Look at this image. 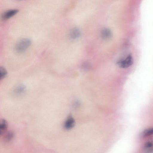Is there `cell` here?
<instances>
[{
	"label": "cell",
	"instance_id": "6",
	"mask_svg": "<svg viewBox=\"0 0 153 153\" xmlns=\"http://www.w3.org/2000/svg\"><path fill=\"white\" fill-rule=\"evenodd\" d=\"M75 121L72 117L69 115L67 118L64 124V127L66 130L72 129L74 126Z\"/></svg>",
	"mask_w": 153,
	"mask_h": 153
},
{
	"label": "cell",
	"instance_id": "4",
	"mask_svg": "<svg viewBox=\"0 0 153 153\" xmlns=\"http://www.w3.org/2000/svg\"><path fill=\"white\" fill-rule=\"evenodd\" d=\"M143 151L146 153H153V138L147 140L143 147Z\"/></svg>",
	"mask_w": 153,
	"mask_h": 153
},
{
	"label": "cell",
	"instance_id": "11",
	"mask_svg": "<svg viewBox=\"0 0 153 153\" xmlns=\"http://www.w3.org/2000/svg\"><path fill=\"white\" fill-rule=\"evenodd\" d=\"M7 74V73L6 69L3 67H1L0 68V79L2 80L6 77Z\"/></svg>",
	"mask_w": 153,
	"mask_h": 153
},
{
	"label": "cell",
	"instance_id": "10",
	"mask_svg": "<svg viewBox=\"0 0 153 153\" xmlns=\"http://www.w3.org/2000/svg\"><path fill=\"white\" fill-rule=\"evenodd\" d=\"M15 134L13 131H8L5 134L4 140L6 142H9L12 141L14 138Z\"/></svg>",
	"mask_w": 153,
	"mask_h": 153
},
{
	"label": "cell",
	"instance_id": "3",
	"mask_svg": "<svg viewBox=\"0 0 153 153\" xmlns=\"http://www.w3.org/2000/svg\"><path fill=\"white\" fill-rule=\"evenodd\" d=\"M133 63L132 57L131 55H129L124 59L119 61L118 65L120 68H126L131 65Z\"/></svg>",
	"mask_w": 153,
	"mask_h": 153
},
{
	"label": "cell",
	"instance_id": "9",
	"mask_svg": "<svg viewBox=\"0 0 153 153\" xmlns=\"http://www.w3.org/2000/svg\"><path fill=\"white\" fill-rule=\"evenodd\" d=\"M70 35L71 39H77L80 36V31L79 29L78 28H74L71 31Z\"/></svg>",
	"mask_w": 153,
	"mask_h": 153
},
{
	"label": "cell",
	"instance_id": "12",
	"mask_svg": "<svg viewBox=\"0 0 153 153\" xmlns=\"http://www.w3.org/2000/svg\"><path fill=\"white\" fill-rule=\"evenodd\" d=\"M153 134V128H149L145 130L143 132V136L145 137Z\"/></svg>",
	"mask_w": 153,
	"mask_h": 153
},
{
	"label": "cell",
	"instance_id": "13",
	"mask_svg": "<svg viewBox=\"0 0 153 153\" xmlns=\"http://www.w3.org/2000/svg\"><path fill=\"white\" fill-rule=\"evenodd\" d=\"M82 68L84 70H88L90 68V66L88 63H85L82 65Z\"/></svg>",
	"mask_w": 153,
	"mask_h": 153
},
{
	"label": "cell",
	"instance_id": "5",
	"mask_svg": "<svg viewBox=\"0 0 153 153\" xmlns=\"http://www.w3.org/2000/svg\"><path fill=\"white\" fill-rule=\"evenodd\" d=\"M26 90V86L23 84H19L14 88L13 92L14 94L17 96H21L24 95Z\"/></svg>",
	"mask_w": 153,
	"mask_h": 153
},
{
	"label": "cell",
	"instance_id": "2",
	"mask_svg": "<svg viewBox=\"0 0 153 153\" xmlns=\"http://www.w3.org/2000/svg\"><path fill=\"white\" fill-rule=\"evenodd\" d=\"M18 12L19 10L17 9H11L7 10L2 14L1 19L4 21H6L14 16Z\"/></svg>",
	"mask_w": 153,
	"mask_h": 153
},
{
	"label": "cell",
	"instance_id": "8",
	"mask_svg": "<svg viewBox=\"0 0 153 153\" xmlns=\"http://www.w3.org/2000/svg\"><path fill=\"white\" fill-rule=\"evenodd\" d=\"M8 127V123L7 121L3 119L1 120L0 123V134L2 135L5 133Z\"/></svg>",
	"mask_w": 153,
	"mask_h": 153
},
{
	"label": "cell",
	"instance_id": "7",
	"mask_svg": "<svg viewBox=\"0 0 153 153\" xmlns=\"http://www.w3.org/2000/svg\"><path fill=\"white\" fill-rule=\"evenodd\" d=\"M101 35L102 38L103 39H108L111 37L112 33L109 29L105 28L102 30Z\"/></svg>",
	"mask_w": 153,
	"mask_h": 153
},
{
	"label": "cell",
	"instance_id": "1",
	"mask_svg": "<svg viewBox=\"0 0 153 153\" xmlns=\"http://www.w3.org/2000/svg\"><path fill=\"white\" fill-rule=\"evenodd\" d=\"M31 43L30 39L28 38L22 39L17 42L15 46V50L18 53H23L29 48Z\"/></svg>",
	"mask_w": 153,
	"mask_h": 153
}]
</instances>
